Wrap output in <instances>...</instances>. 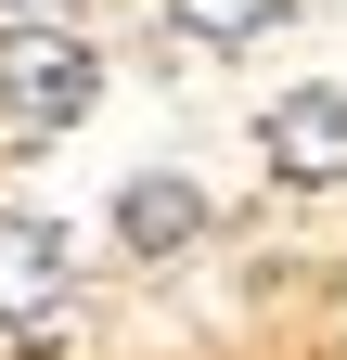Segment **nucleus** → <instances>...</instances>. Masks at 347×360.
Instances as JSON below:
<instances>
[{
	"mask_svg": "<svg viewBox=\"0 0 347 360\" xmlns=\"http://www.w3.org/2000/svg\"><path fill=\"white\" fill-rule=\"evenodd\" d=\"M91 103H103V52L77 26H13V39H0V116H13V129L52 142V129H77Z\"/></svg>",
	"mask_w": 347,
	"mask_h": 360,
	"instance_id": "f257e3e1",
	"label": "nucleus"
},
{
	"mask_svg": "<svg viewBox=\"0 0 347 360\" xmlns=\"http://www.w3.org/2000/svg\"><path fill=\"white\" fill-rule=\"evenodd\" d=\"M257 155H270V180H296V193H334L347 180V90H283L270 129H257Z\"/></svg>",
	"mask_w": 347,
	"mask_h": 360,
	"instance_id": "f03ea898",
	"label": "nucleus"
},
{
	"mask_svg": "<svg viewBox=\"0 0 347 360\" xmlns=\"http://www.w3.org/2000/svg\"><path fill=\"white\" fill-rule=\"evenodd\" d=\"M65 309V232L52 219H26V206H0V322H52Z\"/></svg>",
	"mask_w": 347,
	"mask_h": 360,
	"instance_id": "7ed1b4c3",
	"label": "nucleus"
},
{
	"mask_svg": "<svg viewBox=\"0 0 347 360\" xmlns=\"http://www.w3.org/2000/svg\"><path fill=\"white\" fill-rule=\"evenodd\" d=\"M116 245H129V257H181V245H206V193H193L181 167L116 180Z\"/></svg>",
	"mask_w": 347,
	"mask_h": 360,
	"instance_id": "20e7f679",
	"label": "nucleus"
},
{
	"mask_svg": "<svg viewBox=\"0 0 347 360\" xmlns=\"http://www.w3.org/2000/svg\"><path fill=\"white\" fill-rule=\"evenodd\" d=\"M270 13H283V0H167V26H181V39H219V52H232V39H257Z\"/></svg>",
	"mask_w": 347,
	"mask_h": 360,
	"instance_id": "39448f33",
	"label": "nucleus"
}]
</instances>
